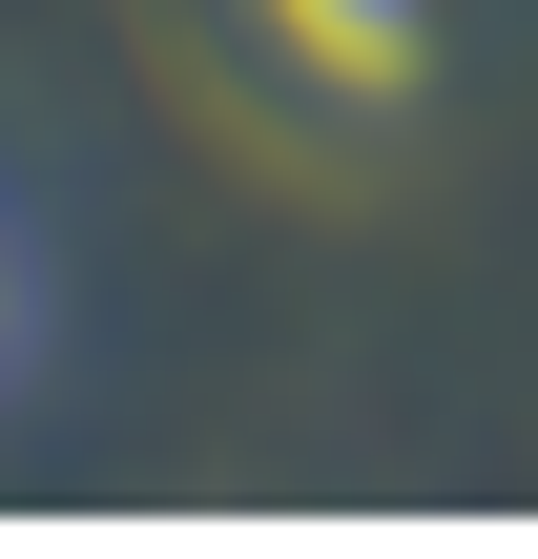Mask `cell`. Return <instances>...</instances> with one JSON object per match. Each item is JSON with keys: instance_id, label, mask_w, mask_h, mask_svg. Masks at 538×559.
Instances as JSON below:
<instances>
[{"instance_id": "6da1fadb", "label": "cell", "mask_w": 538, "mask_h": 559, "mask_svg": "<svg viewBox=\"0 0 538 559\" xmlns=\"http://www.w3.org/2000/svg\"><path fill=\"white\" fill-rule=\"evenodd\" d=\"M270 41H290L332 104H394V83H415V0H270Z\"/></svg>"}, {"instance_id": "7a4b0ae2", "label": "cell", "mask_w": 538, "mask_h": 559, "mask_svg": "<svg viewBox=\"0 0 538 559\" xmlns=\"http://www.w3.org/2000/svg\"><path fill=\"white\" fill-rule=\"evenodd\" d=\"M21 332H41V270H21V228H0V373H21Z\"/></svg>"}]
</instances>
